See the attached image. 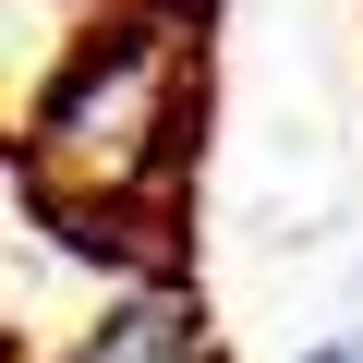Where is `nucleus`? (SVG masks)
<instances>
[{
	"instance_id": "f257e3e1",
	"label": "nucleus",
	"mask_w": 363,
	"mask_h": 363,
	"mask_svg": "<svg viewBox=\"0 0 363 363\" xmlns=\"http://www.w3.org/2000/svg\"><path fill=\"white\" fill-rule=\"evenodd\" d=\"M25 157L49 194H73L85 218L169 182L182 157V25L169 13H109L61 49L37 121H25Z\"/></svg>"
},
{
	"instance_id": "7ed1b4c3",
	"label": "nucleus",
	"mask_w": 363,
	"mask_h": 363,
	"mask_svg": "<svg viewBox=\"0 0 363 363\" xmlns=\"http://www.w3.org/2000/svg\"><path fill=\"white\" fill-rule=\"evenodd\" d=\"M303 363H363V339H327V351H303Z\"/></svg>"
},
{
	"instance_id": "f03ea898",
	"label": "nucleus",
	"mask_w": 363,
	"mask_h": 363,
	"mask_svg": "<svg viewBox=\"0 0 363 363\" xmlns=\"http://www.w3.org/2000/svg\"><path fill=\"white\" fill-rule=\"evenodd\" d=\"M73 363H206V315L182 303V291H121L73 339Z\"/></svg>"
}]
</instances>
